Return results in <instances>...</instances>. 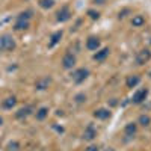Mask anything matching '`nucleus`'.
Wrapping results in <instances>:
<instances>
[{
  "label": "nucleus",
  "mask_w": 151,
  "mask_h": 151,
  "mask_svg": "<svg viewBox=\"0 0 151 151\" xmlns=\"http://www.w3.org/2000/svg\"><path fill=\"white\" fill-rule=\"evenodd\" d=\"M14 48H15V41L11 35L0 36V52H11Z\"/></svg>",
  "instance_id": "obj_1"
},
{
  "label": "nucleus",
  "mask_w": 151,
  "mask_h": 151,
  "mask_svg": "<svg viewBox=\"0 0 151 151\" xmlns=\"http://www.w3.org/2000/svg\"><path fill=\"white\" fill-rule=\"evenodd\" d=\"M88 76H89V71H88L86 68H80V70L73 73V80L76 83H82V82H85V79L88 77Z\"/></svg>",
  "instance_id": "obj_2"
},
{
  "label": "nucleus",
  "mask_w": 151,
  "mask_h": 151,
  "mask_svg": "<svg viewBox=\"0 0 151 151\" xmlns=\"http://www.w3.org/2000/svg\"><path fill=\"white\" fill-rule=\"evenodd\" d=\"M76 65V56L73 53H67L64 56V59H62V67H64L65 70H70Z\"/></svg>",
  "instance_id": "obj_3"
},
{
  "label": "nucleus",
  "mask_w": 151,
  "mask_h": 151,
  "mask_svg": "<svg viewBox=\"0 0 151 151\" xmlns=\"http://www.w3.org/2000/svg\"><path fill=\"white\" fill-rule=\"evenodd\" d=\"M151 58V52L150 50H142V52H139V55L136 56V64L137 65H144L145 62H148Z\"/></svg>",
  "instance_id": "obj_4"
},
{
  "label": "nucleus",
  "mask_w": 151,
  "mask_h": 151,
  "mask_svg": "<svg viewBox=\"0 0 151 151\" xmlns=\"http://www.w3.org/2000/svg\"><path fill=\"white\" fill-rule=\"evenodd\" d=\"M147 95H148V89H141V91H137V92L133 95L132 101H133L134 104H141L144 100L147 98Z\"/></svg>",
  "instance_id": "obj_5"
},
{
  "label": "nucleus",
  "mask_w": 151,
  "mask_h": 151,
  "mask_svg": "<svg viewBox=\"0 0 151 151\" xmlns=\"http://www.w3.org/2000/svg\"><path fill=\"white\" fill-rule=\"evenodd\" d=\"M70 17H71V12L67 6H64L58 12V21H67V20H70Z\"/></svg>",
  "instance_id": "obj_6"
},
{
  "label": "nucleus",
  "mask_w": 151,
  "mask_h": 151,
  "mask_svg": "<svg viewBox=\"0 0 151 151\" xmlns=\"http://www.w3.org/2000/svg\"><path fill=\"white\" fill-rule=\"evenodd\" d=\"M100 47V40L95 36H91V38H88V41H86V48L88 50H97Z\"/></svg>",
  "instance_id": "obj_7"
},
{
  "label": "nucleus",
  "mask_w": 151,
  "mask_h": 151,
  "mask_svg": "<svg viewBox=\"0 0 151 151\" xmlns=\"http://www.w3.org/2000/svg\"><path fill=\"white\" fill-rule=\"evenodd\" d=\"M95 134H97L95 129L92 127V125H88L86 130H85V133H83V137H85L86 141H92L94 137H95Z\"/></svg>",
  "instance_id": "obj_8"
},
{
  "label": "nucleus",
  "mask_w": 151,
  "mask_h": 151,
  "mask_svg": "<svg viewBox=\"0 0 151 151\" xmlns=\"http://www.w3.org/2000/svg\"><path fill=\"white\" fill-rule=\"evenodd\" d=\"M94 116L98 118V119H107L110 116V112L107 109H98V110L94 112Z\"/></svg>",
  "instance_id": "obj_9"
},
{
  "label": "nucleus",
  "mask_w": 151,
  "mask_h": 151,
  "mask_svg": "<svg viewBox=\"0 0 151 151\" xmlns=\"http://www.w3.org/2000/svg\"><path fill=\"white\" fill-rule=\"evenodd\" d=\"M109 55V48H103V50H100V52H97L94 55V59L95 60H104Z\"/></svg>",
  "instance_id": "obj_10"
},
{
  "label": "nucleus",
  "mask_w": 151,
  "mask_h": 151,
  "mask_svg": "<svg viewBox=\"0 0 151 151\" xmlns=\"http://www.w3.org/2000/svg\"><path fill=\"white\" fill-rule=\"evenodd\" d=\"M15 103H17L15 97H9V98H6L5 101L2 103V106H3V109H12L15 106Z\"/></svg>",
  "instance_id": "obj_11"
},
{
  "label": "nucleus",
  "mask_w": 151,
  "mask_h": 151,
  "mask_svg": "<svg viewBox=\"0 0 151 151\" xmlns=\"http://www.w3.org/2000/svg\"><path fill=\"white\" fill-rule=\"evenodd\" d=\"M136 130H137V127H136L134 122L127 124V125H125V129H124V132H125V134H127V136H133L136 133Z\"/></svg>",
  "instance_id": "obj_12"
},
{
  "label": "nucleus",
  "mask_w": 151,
  "mask_h": 151,
  "mask_svg": "<svg viewBox=\"0 0 151 151\" xmlns=\"http://www.w3.org/2000/svg\"><path fill=\"white\" fill-rule=\"evenodd\" d=\"M139 82H141L139 76H130V77L127 79V88H134Z\"/></svg>",
  "instance_id": "obj_13"
},
{
  "label": "nucleus",
  "mask_w": 151,
  "mask_h": 151,
  "mask_svg": "<svg viewBox=\"0 0 151 151\" xmlns=\"http://www.w3.org/2000/svg\"><path fill=\"white\" fill-rule=\"evenodd\" d=\"M27 27H29V21H26V20H17L15 30H26Z\"/></svg>",
  "instance_id": "obj_14"
},
{
  "label": "nucleus",
  "mask_w": 151,
  "mask_h": 151,
  "mask_svg": "<svg viewBox=\"0 0 151 151\" xmlns=\"http://www.w3.org/2000/svg\"><path fill=\"white\" fill-rule=\"evenodd\" d=\"M144 23H145V18H144L142 15H134L133 20H132V24H133L134 27H141Z\"/></svg>",
  "instance_id": "obj_15"
},
{
  "label": "nucleus",
  "mask_w": 151,
  "mask_h": 151,
  "mask_svg": "<svg viewBox=\"0 0 151 151\" xmlns=\"http://www.w3.org/2000/svg\"><path fill=\"white\" fill-rule=\"evenodd\" d=\"M48 83H50V79L48 77H44L41 80H38L36 82V89H45V88L48 86Z\"/></svg>",
  "instance_id": "obj_16"
},
{
  "label": "nucleus",
  "mask_w": 151,
  "mask_h": 151,
  "mask_svg": "<svg viewBox=\"0 0 151 151\" xmlns=\"http://www.w3.org/2000/svg\"><path fill=\"white\" fill-rule=\"evenodd\" d=\"M62 38V32H55L53 35H52V38H50V47H53V45H56L58 42H59V40Z\"/></svg>",
  "instance_id": "obj_17"
},
{
  "label": "nucleus",
  "mask_w": 151,
  "mask_h": 151,
  "mask_svg": "<svg viewBox=\"0 0 151 151\" xmlns=\"http://www.w3.org/2000/svg\"><path fill=\"white\" fill-rule=\"evenodd\" d=\"M30 110H32L30 107H23V109H20V110L15 113V116H17V118H26L29 113H30Z\"/></svg>",
  "instance_id": "obj_18"
},
{
  "label": "nucleus",
  "mask_w": 151,
  "mask_h": 151,
  "mask_svg": "<svg viewBox=\"0 0 151 151\" xmlns=\"http://www.w3.org/2000/svg\"><path fill=\"white\" fill-rule=\"evenodd\" d=\"M48 115V109L47 107H41L40 110L36 112V119H40V121H42L45 116Z\"/></svg>",
  "instance_id": "obj_19"
},
{
  "label": "nucleus",
  "mask_w": 151,
  "mask_h": 151,
  "mask_svg": "<svg viewBox=\"0 0 151 151\" xmlns=\"http://www.w3.org/2000/svg\"><path fill=\"white\" fill-rule=\"evenodd\" d=\"M53 0H40V5H41V8H44V9H48V8H52L53 6Z\"/></svg>",
  "instance_id": "obj_20"
},
{
  "label": "nucleus",
  "mask_w": 151,
  "mask_h": 151,
  "mask_svg": "<svg viewBox=\"0 0 151 151\" xmlns=\"http://www.w3.org/2000/svg\"><path fill=\"white\" fill-rule=\"evenodd\" d=\"M30 17H32V11H26V12H21L17 20H26V21H29Z\"/></svg>",
  "instance_id": "obj_21"
},
{
  "label": "nucleus",
  "mask_w": 151,
  "mask_h": 151,
  "mask_svg": "<svg viewBox=\"0 0 151 151\" xmlns=\"http://www.w3.org/2000/svg\"><path fill=\"white\" fill-rule=\"evenodd\" d=\"M150 122H151L150 116H147V115H141V116H139V124L144 125V127H145V125H148Z\"/></svg>",
  "instance_id": "obj_22"
},
{
  "label": "nucleus",
  "mask_w": 151,
  "mask_h": 151,
  "mask_svg": "<svg viewBox=\"0 0 151 151\" xmlns=\"http://www.w3.org/2000/svg\"><path fill=\"white\" fill-rule=\"evenodd\" d=\"M18 147H20V145H18L17 142H11V144L8 145V150H9V151H18Z\"/></svg>",
  "instance_id": "obj_23"
},
{
  "label": "nucleus",
  "mask_w": 151,
  "mask_h": 151,
  "mask_svg": "<svg viewBox=\"0 0 151 151\" xmlns=\"http://www.w3.org/2000/svg\"><path fill=\"white\" fill-rule=\"evenodd\" d=\"M88 15H89L92 20H97V18L100 17V14H98V12H95V11H92V9H91V11H88Z\"/></svg>",
  "instance_id": "obj_24"
},
{
  "label": "nucleus",
  "mask_w": 151,
  "mask_h": 151,
  "mask_svg": "<svg viewBox=\"0 0 151 151\" xmlns=\"http://www.w3.org/2000/svg\"><path fill=\"white\" fill-rule=\"evenodd\" d=\"M85 100H86L85 94H79V95H76V101H77V103H83Z\"/></svg>",
  "instance_id": "obj_25"
},
{
  "label": "nucleus",
  "mask_w": 151,
  "mask_h": 151,
  "mask_svg": "<svg viewBox=\"0 0 151 151\" xmlns=\"http://www.w3.org/2000/svg\"><path fill=\"white\" fill-rule=\"evenodd\" d=\"M85 151H98V148H97L95 145H91V147H88Z\"/></svg>",
  "instance_id": "obj_26"
},
{
  "label": "nucleus",
  "mask_w": 151,
  "mask_h": 151,
  "mask_svg": "<svg viewBox=\"0 0 151 151\" xmlns=\"http://www.w3.org/2000/svg\"><path fill=\"white\" fill-rule=\"evenodd\" d=\"M103 2H106V0H95V3H103Z\"/></svg>",
  "instance_id": "obj_27"
},
{
  "label": "nucleus",
  "mask_w": 151,
  "mask_h": 151,
  "mask_svg": "<svg viewBox=\"0 0 151 151\" xmlns=\"http://www.w3.org/2000/svg\"><path fill=\"white\" fill-rule=\"evenodd\" d=\"M2 124H3V119H2V118H0V125H2Z\"/></svg>",
  "instance_id": "obj_28"
}]
</instances>
